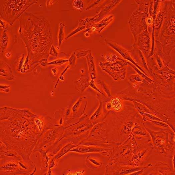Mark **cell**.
<instances>
[{"label": "cell", "instance_id": "1", "mask_svg": "<svg viewBox=\"0 0 175 175\" xmlns=\"http://www.w3.org/2000/svg\"><path fill=\"white\" fill-rule=\"evenodd\" d=\"M0 75L8 80H14L16 79L12 74L11 68L7 64L3 62L2 64L1 63Z\"/></svg>", "mask_w": 175, "mask_h": 175}, {"label": "cell", "instance_id": "2", "mask_svg": "<svg viewBox=\"0 0 175 175\" xmlns=\"http://www.w3.org/2000/svg\"><path fill=\"white\" fill-rule=\"evenodd\" d=\"M77 90L80 93L83 92L89 86L88 80L86 78H80L76 82Z\"/></svg>", "mask_w": 175, "mask_h": 175}, {"label": "cell", "instance_id": "3", "mask_svg": "<svg viewBox=\"0 0 175 175\" xmlns=\"http://www.w3.org/2000/svg\"><path fill=\"white\" fill-rule=\"evenodd\" d=\"M88 64L89 67V72L92 80H94L96 79L95 74V68L94 64L93 58L91 54H90L87 56Z\"/></svg>", "mask_w": 175, "mask_h": 175}, {"label": "cell", "instance_id": "4", "mask_svg": "<svg viewBox=\"0 0 175 175\" xmlns=\"http://www.w3.org/2000/svg\"><path fill=\"white\" fill-rule=\"evenodd\" d=\"M112 107L115 111H120L122 108V104L120 99L118 98H114L111 101Z\"/></svg>", "mask_w": 175, "mask_h": 175}, {"label": "cell", "instance_id": "5", "mask_svg": "<svg viewBox=\"0 0 175 175\" xmlns=\"http://www.w3.org/2000/svg\"><path fill=\"white\" fill-rule=\"evenodd\" d=\"M68 59H58L48 63L49 65H61L68 62Z\"/></svg>", "mask_w": 175, "mask_h": 175}, {"label": "cell", "instance_id": "6", "mask_svg": "<svg viewBox=\"0 0 175 175\" xmlns=\"http://www.w3.org/2000/svg\"><path fill=\"white\" fill-rule=\"evenodd\" d=\"M73 6L75 8L78 10L82 9L83 7V2L81 0H77L73 2Z\"/></svg>", "mask_w": 175, "mask_h": 175}, {"label": "cell", "instance_id": "7", "mask_svg": "<svg viewBox=\"0 0 175 175\" xmlns=\"http://www.w3.org/2000/svg\"><path fill=\"white\" fill-rule=\"evenodd\" d=\"M60 24H61V25H60V29H59V36H58L59 46H61V42L63 40L64 38V33L63 31L64 24H62V23H61Z\"/></svg>", "mask_w": 175, "mask_h": 175}, {"label": "cell", "instance_id": "8", "mask_svg": "<svg viewBox=\"0 0 175 175\" xmlns=\"http://www.w3.org/2000/svg\"><path fill=\"white\" fill-rule=\"evenodd\" d=\"M1 92L5 93H9L10 91V87L4 85H0V86Z\"/></svg>", "mask_w": 175, "mask_h": 175}, {"label": "cell", "instance_id": "9", "mask_svg": "<svg viewBox=\"0 0 175 175\" xmlns=\"http://www.w3.org/2000/svg\"><path fill=\"white\" fill-rule=\"evenodd\" d=\"M99 83H100V84L102 86V88L103 89L104 91H105L106 93L107 94L108 96H110V89L108 86L106 85V83L103 82H99Z\"/></svg>", "mask_w": 175, "mask_h": 175}, {"label": "cell", "instance_id": "10", "mask_svg": "<svg viewBox=\"0 0 175 175\" xmlns=\"http://www.w3.org/2000/svg\"><path fill=\"white\" fill-rule=\"evenodd\" d=\"M89 52V51H82L77 52V53H75L74 54L76 57L77 58H79L83 57L86 56Z\"/></svg>", "mask_w": 175, "mask_h": 175}, {"label": "cell", "instance_id": "11", "mask_svg": "<svg viewBox=\"0 0 175 175\" xmlns=\"http://www.w3.org/2000/svg\"><path fill=\"white\" fill-rule=\"evenodd\" d=\"M89 86H90L91 88H92L93 89H94L95 90L98 91V92L100 93V94H103V93H102V92L100 91V90L98 88L97 86H96L94 80H91L90 82H89Z\"/></svg>", "mask_w": 175, "mask_h": 175}, {"label": "cell", "instance_id": "12", "mask_svg": "<svg viewBox=\"0 0 175 175\" xmlns=\"http://www.w3.org/2000/svg\"><path fill=\"white\" fill-rule=\"evenodd\" d=\"M76 56L74 54H73L69 59V64L71 66L74 65L76 62Z\"/></svg>", "mask_w": 175, "mask_h": 175}, {"label": "cell", "instance_id": "13", "mask_svg": "<svg viewBox=\"0 0 175 175\" xmlns=\"http://www.w3.org/2000/svg\"><path fill=\"white\" fill-rule=\"evenodd\" d=\"M50 55L52 56L55 57H57L58 56V54L54 46H51V49L50 50V52L49 53Z\"/></svg>", "mask_w": 175, "mask_h": 175}, {"label": "cell", "instance_id": "14", "mask_svg": "<svg viewBox=\"0 0 175 175\" xmlns=\"http://www.w3.org/2000/svg\"><path fill=\"white\" fill-rule=\"evenodd\" d=\"M47 58H43L41 59L39 61V63L42 66H46L47 64H48Z\"/></svg>", "mask_w": 175, "mask_h": 175}, {"label": "cell", "instance_id": "15", "mask_svg": "<svg viewBox=\"0 0 175 175\" xmlns=\"http://www.w3.org/2000/svg\"><path fill=\"white\" fill-rule=\"evenodd\" d=\"M5 56L7 58H9L11 56V55L9 52H7L5 55Z\"/></svg>", "mask_w": 175, "mask_h": 175}]
</instances>
